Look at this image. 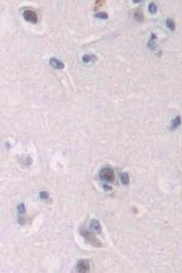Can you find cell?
I'll return each mask as SVG.
<instances>
[{
    "mask_svg": "<svg viewBox=\"0 0 182 273\" xmlns=\"http://www.w3.org/2000/svg\"><path fill=\"white\" fill-rule=\"evenodd\" d=\"M80 233L81 235L85 238V239L93 246L97 248L102 247L103 245L101 241L93 233L90 232L86 229H81L80 231Z\"/></svg>",
    "mask_w": 182,
    "mask_h": 273,
    "instance_id": "cell-1",
    "label": "cell"
},
{
    "mask_svg": "<svg viewBox=\"0 0 182 273\" xmlns=\"http://www.w3.org/2000/svg\"><path fill=\"white\" fill-rule=\"evenodd\" d=\"M99 176L101 180L108 182H113L115 179V174L113 169L108 167L102 169Z\"/></svg>",
    "mask_w": 182,
    "mask_h": 273,
    "instance_id": "cell-2",
    "label": "cell"
},
{
    "mask_svg": "<svg viewBox=\"0 0 182 273\" xmlns=\"http://www.w3.org/2000/svg\"><path fill=\"white\" fill-rule=\"evenodd\" d=\"M90 264L88 261L80 260L76 264V271L78 273H87L90 271Z\"/></svg>",
    "mask_w": 182,
    "mask_h": 273,
    "instance_id": "cell-3",
    "label": "cell"
},
{
    "mask_svg": "<svg viewBox=\"0 0 182 273\" xmlns=\"http://www.w3.org/2000/svg\"><path fill=\"white\" fill-rule=\"evenodd\" d=\"M23 16L26 22L33 24H36L38 22L37 14L33 11L26 10L23 14Z\"/></svg>",
    "mask_w": 182,
    "mask_h": 273,
    "instance_id": "cell-4",
    "label": "cell"
},
{
    "mask_svg": "<svg viewBox=\"0 0 182 273\" xmlns=\"http://www.w3.org/2000/svg\"><path fill=\"white\" fill-rule=\"evenodd\" d=\"M90 229L91 231L96 233H101L102 232V227L97 220L92 219L90 223Z\"/></svg>",
    "mask_w": 182,
    "mask_h": 273,
    "instance_id": "cell-5",
    "label": "cell"
},
{
    "mask_svg": "<svg viewBox=\"0 0 182 273\" xmlns=\"http://www.w3.org/2000/svg\"><path fill=\"white\" fill-rule=\"evenodd\" d=\"M134 17L137 22H142L144 20V16L143 10L140 8L136 9L134 12Z\"/></svg>",
    "mask_w": 182,
    "mask_h": 273,
    "instance_id": "cell-6",
    "label": "cell"
},
{
    "mask_svg": "<svg viewBox=\"0 0 182 273\" xmlns=\"http://www.w3.org/2000/svg\"><path fill=\"white\" fill-rule=\"evenodd\" d=\"M50 64L54 68L58 69H62L64 67L65 65L63 62L55 58H52L50 60Z\"/></svg>",
    "mask_w": 182,
    "mask_h": 273,
    "instance_id": "cell-7",
    "label": "cell"
},
{
    "mask_svg": "<svg viewBox=\"0 0 182 273\" xmlns=\"http://www.w3.org/2000/svg\"><path fill=\"white\" fill-rule=\"evenodd\" d=\"M96 56L93 54H86L83 56L82 60L85 63H88L90 62H94L97 60Z\"/></svg>",
    "mask_w": 182,
    "mask_h": 273,
    "instance_id": "cell-8",
    "label": "cell"
},
{
    "mask_svg": "<svg viewBox=\"0 0 182 273\" xmlns=\"http://www.w3.org/2000/svg\"><path fill=\"white\" fill-rule=\"evenodd\" d=\"M157 38L156 34L152 33L150 39L149 40L148 43V48L151 50H154L155 48H156L155 40L157 39Z\"/></svg>",
    "mask_w": 182,
    "mask_h": 273,
    "instance_id": "cell-9",
    "label": "cell"
},
{
    "mask_svg": "<svg viewBox=\"0 0 182 273\" xmlns=\"http://www.w3.org/2000/svg\"><path fill=\"white\" fill-rule=\"evenodd\" d=\"M181 118L180 117H177L173 119L171 122V130H175L181 124Z\"/></svg>",
    "mask_w": 182,
    "mask_h": 273,
    "instance_id": "cell-10",
    "label": "cell"
},
{
    "mask_svg": "<svg viewBox=\"0 0 182 273\" xmlns=\"http://www.w3.org/2000/svg\"><path fill=\"white\" fill-rule=\"evenodd\" d=\"M166 24L167 27L169 29L170 31H173L175 29V23L173 20L171 18H169L167 19L166 21Z\"/></svg>",
    "mask_w": 182,
    "mask_h": 273,
    "instance_id": "cell-11",
    "label": "cell"
},
{
    "mask_svg": "<svg viewBox=\"0 0 182 273\" xmlns=\"http://www.w3.org/2000/svg\"><path fill=\"white\" fill-rule=\"evenodd\" d=\"M95 18H98L101 20H107L109 19V15L107 13L105 12H99L94 15Z\"/></svg>",
    "mask_w": 182,
    "mask_h": 273,
    "instance_id": "cell-12",
    "label": "cell"
},
{
    "mask_svg": "<svg viewBox=\"0 0 182 273\" xmlns=\"http://www.w3.org/2000/svg\"><path fill=\"white\" fill-rule=\"evenodd\" d=\"M121 182L124 185H128L130 182L129 175L126 173H122L121 176Z\"/></svg>",
    "mask_w": 182,
    "mask_h": 273,
    "instance_id": "cell-13",
    "label": "cell"
},
{
    "mask_svg": "<svg viewBox=\"0 0 182 273\" xmlns=\"http://www.w3.org/2000/svg\"><path fill=\"white\" fill-rule=\"evenodd\" d=\"M158 7L157 5L154 3L152 2L149 4L148 6V11L151 14H155L157 12Z\"/></svg>",
    "mask_w": 182,
    "mask_h": 273,
    "instance_id": "cell-14",
    "label": "cell"
},
{
    "mask_svg": "<svg viewBox=\"0 0 182 273\" xmlns=\"http://www.w3.org/2000/svg\"><path fill=\"white\" fill-rule=\"evenodd\" d=\"M17 211L18 213L21 214H24L26 212V208L25 206L23 203L20 204H18L17 208Z\"/></svg>",
    "mask_w": 182,
    "mask_h": 273,
    "instance_id": "cell-15",
    "label": "cell"
},
{
    "mask_svg": "<svg viewBox=\"0 0 182 273\" xmlns=\"http://www.w3.org/2000/svg\"><path fill=\"white\" fill-rule=\"evenodd\" d=\"M39 196L40 198L42 200H47L49 197V194L48 192L43 191L40 192Z\"/></svg>",
    "mask_w": 182,
    "mask_h": 273,
    "instance_id": "cell-16",
    "label": "cell"
},
{
    "mask_svg": "<svg viewBox=\"0 0 182 273\" xmlns=\"http://www.w3.org/2000/svg\"><path fill=\"white\" fill-rule=\"evenodd\" d=\"M105 1H96L95 2V9H99L100 7H102L105 3Z\"/></svg>",
    "mask_w": 182,
    "mask_h": 273,
    "instance_id": "cell-17",
    "label": "cell"
},
{
    "mask_svg": "<svg viewBox=\"0 0 182 273\" xmlns=\"http://www.w3.org/2000/svg\"><path fill=\"white\" fill-rule=\"evenodd\" d=\"M103 188L104 189V191H105L106 192L110 191L112 190L113 189V187L112 186H110L109 185L107 184H104L103 185Z\"/></svg>",
    "mask_w": 182,
    "mask_h": 273,
    "instance_id": "cell-18",
    "label": "cell"
},
{
    "mask_svg": "<svg viewBox=\"0 0 182 273\" xmlns=\"http://www.w3.org/2000/svg\"><path fill=\"white\" fill-rule=\"evenodd\" d=\"M18 221L20 222V223H21V224L24 223V221H24V219H23V218H20V219H19Z\"/></svg>",
    "mask_w": 182,
    "mask_h": 273,
    "instance_id": "cell-19",
    "label": "cell"
},
{
    "mask_svg": "<svg viewBox=\"0 0 182 273\" xmlns=\"http://www.w3.org/2000/svg\"><path fill=\"white\" fill-rule=\"evenodd\" d=\"M134 3H140V2H142L143 1H133Z\"/></svg>",
    "mask_w": 182,
    "mask_h": 273,
    "instance_id": "cell-20",
    "label": "cell"
}]
</instances>
